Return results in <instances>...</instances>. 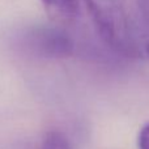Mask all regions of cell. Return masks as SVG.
<instances>
[{"mask_svg": "<svg viewBox=\"0 0 149 149\" xmlns=\"http://www.w3.org/2000/svg\"><path fill=\"white\" fill-rule=\"evenodd\" d=\"M145 51H147V55H148V58H149V38H148L147 43H145Z\"/></svg>", "mask_w": 149, "mask_h": 149, "instance_id": "cell-7", "label": "cell"}, {"mask_svg": "<svg viewBox=\"0 0 149 149\" xmlns=\"http://www.w3.org/2000/svg\"><path fill=\"white\" fill-rule=\"evenodd\" d=\"M136 4L140 16L143 18V22L149 30V0H136Z\"/></svg>", "mask_w": 149, "mask_h": 149, "instance_id": "cell-5", "label": "cell"}, {"mask_svg": "<svg viewBox=\"0 0 149 149\" xmlns=\"http://www.w3.org/2000/svg\"><path fill=\"white\" fill-rule=\"evenodd\" d=\"M137 144H139V149H149V123L140 130Z\"/></svg>", "mask_w": 149, "mask_h": 149, "instance_id": "cell-6", "label": "cell"}, {"mask_svg": "<svg viewBox=\"0 0 149 149\" xmlns=\"http://www.w3.org/2000/svg\"><path fill=\"white\" fill-rule=\"evenodd\" d=\"M38 149H72L70 140L60 131H49L43 136Z\"/></svg>", "mask_w": 149, "mask_h": 149, "instance_id": "cell-4", "label": "cell"}, {"mask_svg": "<svg viewBox=\"0 0 149 149\" xmlns=\"http://www.w3.org/2000/svg\"><path fill=\"white\" fill-rule=\"evenodd\" d=\"M18 41L26 54L41 59H65L72 56L74 51L73 39L59 26H30L21 34Z\"/></svg>", "mask_w": 149, "mask_h": 149, "instance_id": "cell-2", "label": "cell"}, {"mask_svg": "<svg viewBox=\"0 0 149 149\" xmlns=\"http://www.w3.org/2000/svg\"><path fill=\"white\" fill-rule=\"evenodd\" d=\"M49 17L56 24H68L79 13V0H42Z\"/></svg>", "mask_w": 149, "mask_h": 149, "instance_id": "cell-3", "label": "cell"}, {"mask_svg": "<svg viewBox=\"0 0 149 149\" xmlns=\"http://www.w3.org/2000/svg\"><path fill=\"white\" fill-rule=\"evenodd\" d=\"M101 38L122 54H132L127 17L120 0H84Z\"/></svg>", "mask_w": 149, "mask_h": 149, "instance_id": "cell-1", "label": "cell"}]
</instances>
